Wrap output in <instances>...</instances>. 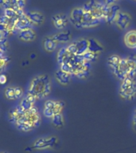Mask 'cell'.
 I'll list each match as a JSON object with an SVG mask.
<instances>
[{"label":"cell","mask_w":136,"mask_h":153,"mask_svg":"<svg viewBox=\"0 0 136 153\" xmlns=\"http://www.w3.org/2000/svg\"><path fill=\"white\" fill-rule=\"evenodd\" d=\"M119 96L126 101H131L136 98V80L126 78L121 81L118 89Z\"/></svg>","instance_id":"5"},{"label":"cell","mask_w":136,"mask_h":153,"mask_svg":"<svg viewBox=\"0 0 136 153\" xmlns=\"http://www.w3.org/2000/svg\"><path fill=\"white\" fill-rule=\"evenodd\" d=\"M104 50L103 45L100 41L93 38H88V51L100 55Z\"/></svg>","instance_id":"21"},{"label":"cell","mask_w":136,"mask_h":153,"mask_svg":"<svg viewBox=\"0 0 136 153\" xmlns=\"http://www.w3.org/2000/svg\"><path fill=\"white\" fill-rule=\"evenodd\" d=\"M132 23V17L128 12L120 10L117 15L114 25L120 31L127 30Z\"/></svg>","instance_id":"10"},{"label":"cell","mask_w":136,"mask_h":153,"mask_svg":"<svg viewBox=\"0 0 136 153\" xmlns=\"http://www.w3.org/2000/svg\"><path fill=\"white\" fill-rule=\"evenodd\" d=\"M0 32H8L7 26L2 23H0Z\"/></svg>","instance_id":"33"},{"label":"cell","mask_w":136,"mask_h":153,"mask_svg":"<svg viewBox=\"0 0 136 153\" xmlns=\"http://www.w3.org/2000/svg\"><path fill=\"white\" fill-rule=\"evenodd\" d=\"M1 153H7V152H1Z\"/></svg>","instance_id":"36"},{"label":"cell","mask_w":136,"mask_h":153,"mask_svg":"<svg viewBox=\"0 0 136 153\" xmlns=\"http://www.w3.org/2000/svg\"><path fill=\"white\" fill-rule=\"evenodd\" d=\"M41 115L37 107L32 108L28 111H25L21 118L15 123L17 128L21 131L28 132L38 128L41 124Z\"/></svg>","instance_id":"3"},{"label":"cell","mask_w":136,"mask_h":153,"mask_svg":"<svg viewBox=\"0 0 136 153\" xmlns=\"http://www.w3.org/2000/svg\"><path fill=\"white\" fill-rule=\"evenodd\" d=\"M64 106L65 104L62 100H52V99L45 100L43 108V115L46 118L51 119L55 115L63 113Z\"/></svg>","instance_id":"7"},{"label":"cell","mask_w":136,"mask_h":153,"mask_svg":"<svg viewBox=\"0 0 136 153\" xmlns=\"http://www.w3.org/2000/svg\"><path fill=\"white\" fill-rule=\"evenodd\" d=\"M120 10H121V9H120V7L119 5L114 4L112 5V6H107L103 22L108 24V25H114L117 15Z\"/></svg>","instance_id":"12"},{"label":"cell","mask_w":136,"mask_h":153,"mask_svg":"<svg viewBox=\"0 0 136 153\" xmlns=\"http://www.w3.org/2000/svg\"><path fill=\"white\" fill-rule=\"evenodd\" d=\"M51 124L53 127L56 128H62L65 124V120L63 113H59L53 116V117L50 119Z\"/></svg>","instance_id":"25"},{"label":"cell","mask_w":136,"mask_h":153,"mask_svg":"<svg viewBox=\"0 0 136 153\" xmlns=\"http://www.w3.org/2000/svg\"><path fill=\"white\" fill-rule=\"evenodd\" d=\"M116 78L120 81L126 78H136V55L122 57Z\"/></svg>","instance_id":"4"},{"label":"cell","mask_w":136,"mask_h":153,"mask_svg":"<svg viewBox=\"0 0 136 153\" xmlns=\"http://www.w3.org/2000/svg\"><path fill=\"white\" fill-rule=\"evenodd\" d=\"M9 62L10 58H8L7 57H4V56L0 57V74H1V72L3 71V69L7 66V65L9 63Z\"/></svg>","instance_id":"30"},{"label":"cell","mask_w":136,"mask_h":153,"mask_svg":"<svg viewBox=\"0 0 136 153\" xmlns=\"http://www.w3.org/2000/svg\"><path fill=\"white\" fill-rule=\"evenodd\" d=\"M71 56V53H69L66 50V47H61L57 53V62L60 65L64 64V63H68L69 60V57Z\"/></svg>","instance_id":"23"},{"label":"cell","mask_w":136,"mask_h":153,"mask_svg":"<svg viewBox=\"0 0 136 153\" xmlns=\"http://www.w3.org/2000/svg\"><path fill=\"white\" fill-rule=\"evenodd\" d=\"M122 56L119 54H113L108 56L107 59V66L109 68L110 71L112 72V74L114 75L115 77L118 75L119 69V65H120V62L122 60Z\"/></svg>","instance_id":"14"},{"label":"cell","mask_w":136,"mask_h":153,"mask_svg":"<svg viewBox=\"0 0 136 153\" xmlns=\"http://www.w3.org/2000/svg\"><path fill=\"white\" fill-rule=\"evenodd\" d=\"M14 88L16 100H18L20 98H22L24 94L23 88H21V87H20V86H14Z\"/></svg>","instance_id":"29"},{"label":"cell","mask_w":136,"mask_h":153,"mask_svg":"<svg viewBox=\"0 0 136 153\" xmlns=\"http://www.w3.org/2000/svg\"><path fill=\"white\" fill-rule=\"evenodd\" d=\"M123 42L129 49L136 50V30H130L124 33Z\"/></svg>","instance_id":"18"},{"label":"cell","mask_w":136,"mask_h":153,"mask_svg":"<svg viewBox=\"0 0 136 153\" xmlns=\"http://www.w3.org/2000/svg\"><path fill=\"white\" fill-rule=\"evenodd\" d=\"M7 81V76L6 74H0V85H5Z\"/></svg>","instance_id":"32"},{"label":"cell","mask_w":136,"mask_h":153,"mask_svg":"<svg viewBox=\"0 0 136 153\" xmlns=\"http://www.w3.org/2000/svg\"><path fill=\"white\" fill-rule=\"evenodd\" d=\"M18 38L23 42H32L37 38V33L32 27L19 31L18 33Z\"/></svg>","instance_id":"16"},{"label":"cell","mask_w":136,"mask_h":153,"mask_svg":"<svg viewBox=\"0 0 136 153\" xmlns=\"http://www.w3.org/2000/svg\"></svg>","instance_id":"37"},{"label":"cell","mask_w":136,"mask_h":153,"mask_svg":"<svg viewBox=\"0 0 136 153\" xmlns=\"http://www.w3.org/2000/svg\"><path fill=\"white\" fill-rule=\"evenodd\" d=\"M133 125H134V127H135V130H136V116H135V115L134 116V118H133Z\"/></svg>","instance_id":"35"},{"label":"cell","mask_w":136,"mask_h":153,"mask_svg":"<svg viewBox=\"0 0 136 153\" xmlns=\"http://www.w3.org/2000/svg\"><path fill=\"white\" fill-rule=\"evenodd\" d=\"M4 2L5 0H0V9L4 8Z\"/></svg>","instance_id":"34"},{"label":"cell","mask_w":136,"mask_h":153,"mask_svg":"<svg viewBox=\"0 0 136 153\" xmlns=\"http://www.w3.org/2000/svg\"><path fill=\"white\" fill-rule=\"evenodd\" d=\"M58 43L55 41L52 35L45 36L42 40V45L44 50L48 53L54 52L58 47Z\"/></svg>","instance_id":"20"},{"label":"cell","mask_w":136,"mask_h":153,"mask_svg":"<svg viewBox=\"0 0 136 153\" xmlns=\"http://www.w3.org/2000/svg\"><path fill=\"white\" fill-rule=\"evenodd\" d=\"M100 55L96 54V53H92L90 51H88L86 52L85 53H84L81 57L84 60H85L86 62H90V63H94L95 62H96L98 60V58L100 57Z\"/></svg>","instance_id":"27"},{"label":"cell","mask_w":136,"mask_h":153,"mask_svg":"<svg viewBox=\"0 0 136 153\" xmlns=\"http://www.w3.org/2000/svg\"><path fill=\"white\" fill-rule=\"evenodd\" d=\"M5 97L7 98V100H15V93H14V86H7V88H5L4 91Z\"/></svg>","instance_id":"28"},{"label":"cell","mask_w":136,"mask_h":153,"mask_svg":"<svg viewBox=\"0 0 136 153\" xmlns=\"http://www.w3.org/2000/svg\"><path fill=\"white\" fill-rule=\"evenodd\" d=\"M37 101L35 98L29 93H26V96L21 98V101L19 103V106L24 111H28L32 108L35 106V102Z\"/></svg>","instance_id":"19"},{"label":"cell","mask_w":136,"mask_h":153,"mask_svg":"<svg viewBox=\"0 0 136 153\" xmlns=\"http://www.w3.org/2000/svg\"><path fill=\"white\" fill-rule=\"evenodd\" d=\"M5 16L7 17V19L10 20H14V19H18L19 18V15L18 12L13 8V7H7L4 8V13H3Z\"/></svg>","instance_id":"26"},{"label":"cell","mask_w":136,"mask_h":153,"mask_svg":"<svg viewBox=\"0 0 136 153\" xmlns=\"http://www.w3.org/2000/svg\"><path fill=\"white\" fill-rule=\"evenodd\" d=\"M107 5L103 2H100L98 0H88L85 3L82 5V7L88 12L94 18L99 19L103 22L105 13L107 10Z\"/></svg>","instance_id":"6"},{"label":"cell","mask_w":136,"mask_h":153,"mask_svg":"<svg viewBox=\"0 0 136 153\" xmlns=\"http://www.w3.org/2000/svg\"><path fill=\"white\" fill-rule=\"evenodd\" d=\"M54 77L57 83L60 84L61 85L65 86L68 85L71 82L72 75L69 74V73L63 71L61 69H58L54 73Z\"/></svg>","instance_id":"17"},{"label":"cell","mask_w":136,"mask_h":153,"mask_svg":"<svg viewBox=\"0 0 136 153\" xmlns=\"http://www.w3.org/2000/svg\"><path fill=\"white\" fill-rule=\"evenodd\" d=\"M59 140L57 136H45L36 139L32 144V148L34 150L41 151L46 149H52L58 144Z\"/></svg>","instance_id":"9"},{"label":"cell","mask_w":136,"mask_h":153,"mask_svg":"<svg viewBox=\"0 0 136 153\" xmlns=\"http://www.w3.org/2000/svg\"><path fill=\"white\" fill-rule=\"evenodd\" d=\"M26 16L30 22L32 26H40L44 24L45 21V17L42 12L40 10H30V11L26 13Z\"/></svg>","instance_id":"13"},{"label":"cell","mask_w":136,"mask_h":153,"mask_svg":"<svg viewBox=\"0 0 136 153\" xmlns=\"http://www.w3.org/2000/svg\"><path fill=\"white\" fill-rule=\"evenodd\" d=\"M52 92V81L48 74H38L31 79L27 93L37 100L48 97Z\"/></svg>","instance_id":"2"},{"label":"cell","mask_w":136,"mask_h":153,"mask_svg":"<svg viewBox=\"0 0 136 153\" xmlns=\"http://www.w3.org/2000/svg\"><path fill=\"white\" fill-rule=\"evenodd\" d=\"M52 38H54L55 41L57 42L58 44H68V43L71 42L72 39V34L69 30H64L57 32V33L52 34Z\"/></svg>","instance_id":"15"},{"label":"cell","mask_w":136,"mask_h":153,"mask_svg":"<svg viewBox=\"0 0 136 153\" xmlns=\"http://www.w3.org/2000/svg\"><path fill=\"white\" fill-rule=\"evenodd\" d=\"M69 22L78 30H88L95 28L103 23L102 21L95 19L81 7H75L71 10L69 15Z\"/></svg>","instance_id":"1"},{"label":"cell","mask_w":136,"mask_h":153,"mask_svg":"<svg viewBox=\"0 0 136 153\" xmlns=\"http://www.w3.org/2000/svg\"><path fill=\"white\" fill-rule=\"evenodd\" d=\"M51 21L54 28L59 31L66 30L70 23L69 16L64 13H57L53 14L51 18Z\"/></svg>","instance_id":"11"},{"label":"cell","mask_w":136,"mask_h":153,"mask_svg":"<svg viewBox=\"0 0 136 153\" xmlns=\"http://www.w3.org/2000/svg\"><path fill=\"white\" fill-rule=\"evenodd\" d=\"M31 26H32V24L29 21V19H27V17L26 16V14H25V15L19 17L18 19H17L14 31L17 30L19 32V31L23 30L26 29L31 28Z\"/></svg>","instance_id":"22"},{"label":"cell","mask_w":136,"mask_h":153,"mask_svg":"<svg viewBox=\"0 0 136 153\" xmlns=\"http://www.w3.org/2000/svg\"><path fill=\"white\" fill-rule=\"evenodd\" d=\"M10 20L9 19H7L4 14H2V15L0 16V23L3 24V25H5L7 27L10 25Z\"/></svg>","instance_id":"31"},{"label":"cell","mask_w":136,"mask_h":153,"mask_svg":"<svg viewBox=\"0 0 136 153\" xmlns=\"http://www.w3.org/2000/svg\"><path fill=\"white\" fill-rule=\"evenodd\" d=\"M24 112L25 111L21 109L19 105H18L17 107L14 108L13 109L10 111L9 114H8V119H9V120L11 123L15 124L17 120L21 118V117L22 116Z\"/></svg>","instance_id":"24"},{"label":"cell","mask_w":136,"mask_h":153,"mask_svg":"<svg viewBox=\"0 0 136 153\" xmlns=\"http://www.w3.org/2000/svg\"><path fill=\"white\" fill-rule=\"evenodd\" d=\"M65 47L69 53L82 56L88 51V38H77L69 43Z\"/></svg>","instance_id":"8"}]
</instances>
